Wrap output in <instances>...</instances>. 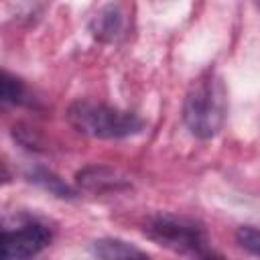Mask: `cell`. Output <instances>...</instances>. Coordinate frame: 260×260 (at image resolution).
Segmentation results:
<instances>
[{
  "label": "cell",
  "mask_w": 260,
  "mask_h": 260,
  "mask_svg": "<svg viewBox=\"0 0 260 260\" xmlns=\"http://www.w3.org/2000/svg\"><path fill=\"white\" fill-rule=\"evenodd\" d=\"M228 114V93L223 81L213 73H201L189 87L183 102V122L187 130L201 138H213L225 122Z\"/></svg>",
  "instance_id": "6da1fadb"
},
{
  "label": "cell",
  "mask_w": 260,
  "mask_h": 260,
  "mask_svg": "<svg viewBox=\"0 0 260 260\" xmlns=\"http://www.w3.org/2000/svg\"><path fill=\"white\" fill-rule=\"evenodd\" d=\"M67 120L77 132L102 140L128 138L144 128V120L138 114L91 100L73 102L67 110Z\"/></svg>",
  "instance_id": "7a4b0ae2"
},
{
  "label": "cell",
  "mask_w": 260,
  "mask_h": 260,
  "mask_svg": "<svg viewBox=\"0 0 260 260\" xmlns=\"http://www.w3.org/2000/svg\"><path fill=\"white\" fill-rule=\"evenodd\" d=\"M144 234L158 246L179 254H205L207 234L191 217L175 213H154L144 223Z\"/></svg>",
  "instance_id": "3957f363"
},
{
  "label": "cell",
  "mask_w": 260,
  "mask_h": 260,
  "mask_svg": "<svg viewBox=\"0 0 260 260\" xmlns=\"http://www.w3.org/2000/svg\"><path fill=\"white\" fill-rule=\"evenodd\" d=\"M51 242V232L37 221L0 228V260H30Z\"/></svg>",
  "instance_id": "277c9868"
},
{
  "label": "cell",
  "mask_w": 260,
  "mask_h": 260,
  "mask_svg": "<svg viewBox=\"0 0 260 260\" xmlns=\"http://www.w3.org/2000/svg\"><path fill=\"white\" fill-rule=\"evenodd\" d=\"M126 14L120 4H104L89 20L91 35L102 43H116L126 32Z\"/></svg>",
  "instance_id": "5b68a950"
},
{
  "label": "cell",
  "mask_w": 260,
  "mask_h": 260,
  "mask_svg": "<svg viewBox=\"0 0 260 260\" xmlns=\"http://www.w3.org/2000/svg\"><path fill=\"white\" fill-rule=\"evenodd\" d=\"M91 260H150L138 246L120 238H100L89 246Z\"/></svg>",
  "instance_id": "8992f818"
},
{
  "label": "cell",
  "mask_w": 260,
  "mask_h": 260,
  "mask_svg": "<svg viewBox=\"0 0 260 260\" xmlns=\"http://www.w3.org/2000/svg\"><path fill=\"white\" fill-rule=\"evenodd\" d=\"M0 102L8 104H28V89L26 85L12 73L0 69Z\"/></svg>",
  "instance_id": "52a82bcc"
},
{
  "label": "cell",
  "mask_w": 260,
  "mask_h": 260,
  "mask_svg": "<svg viewBox=\"0 0 260 260\" xmlns=\"http://www.w3.org/2000/svg\"><path fill=\"white\" fill-rule=\"evenodd\" d=\"M77 183L87 187V189H93V191H102L104 187L108 189H116L118 185V179L112 171L104 169V167H89V169H83L79 175H77Z\"/></svg>",
  "instance_id": "ba28073f"
},
{
  "label": "cell",
  "mask_w": 260,
  "mask_h": 260,
  "mask_svg": "<svg viewBox=\"0 0 260 260\" xmlns=\"http://www.w3.org/2000/svg\"><path fill=\"white\" fill-rule=\"evenodd\" d=\"M236 240H238V244H240L246 252H250L252 256L258 254V248H260V236H258V228H256V225H242V228H238V232H236Z\"/></svg>",
  "instance_id": "9c48e42d"
},
{
  "label": "cell",
  "mask_w": 260,
  "mask_h": 260,
  "mask_svg": "<svg viewBox=\"0 0 260 260\" xmlns=\"http://www.w3.org/2000/svg\"><path fill=\"white\" fill-rule=\"evenodd\" d=\"M35 181H41L47 189H51V191H55L57 195H61V197H65V195H71V191L67 189V185H63L57 177H53L51 173H45V171H41L39 175H35Z\"/></svg>",
  "instance_id": "30bf717a"
},
{
  "label": "cell",
  "mask_w": 260,
  "mask_h": 260,
  "mask_svg": "<svg viewBox=\"0 0 260 260\" xmlns=\"http://www.w3.org/2000/svg\"><path fill=\"white\" fill-rule=\"evenodd\" d=\"M10 181V173H8V169L0 162V185H4V183H8Z\"/></svg>",
  "instance_id": "8fae6325"
},
{
  "label": "cell",
  "mask_w": 260,
  "mask_h": 260,
  "mask_svg": "<svg viewBox=\"0 0 260 260\" xmlns=\"http://www.w3.org/2000/svg\"><path fill=\"white\" fill-rule=\"evenodd\" d=\"M197 260H225V258H219V256H213V254H199Z\"/></svg>",
  "instance_id": "7c38bea8"
}]
</instances>
